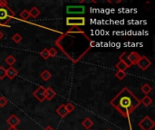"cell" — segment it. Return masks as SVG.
I'll use <instances>...</instances> for the list:
<instances>
[{
    "instance_id": "obj_32",
    "label": "cell",
    "mask_w": 155,
    "mask_h": 130,
    "mask_svg": "<svg viewBox=\"0 0 155 130\" xmlns=\"http://www.w3.org/2000/svg\"><path fill=\"white\" fill-rule=\"evenodd\" d=\"M3 37H4V33H2V32L0 31V40H1V39H2Z\"/></svg>"
},
{
    "instance_id": "obj_20",
    "label": "cell",
    "mask_w": 155,
    "mask_h": 130,
    "mask_svg": "<svg viewBox=\"0 0 155 130\" xmlns=\"http://www.w3.org/2000/svg\"><path fill=\"white\" fill-rule=\"evenodd\" d=\"M15 62H16V59H15L13 55H8V56L5 58V62H6V64H8L9 66H12Z\"/></svg>"
},
{
    "instance_id": "obj_15",
    "label": "cell",
    "mask_w": 155,
    "mask_h": 130,
    "mask_svg": "<svg viewBox=\"0 0 155 130\" xmlns=\"http://www.w3.org/2000/svg\"><path fill=\"white\" fill-rule=\"evenodd\" d=\"M119 59H120V61H122V62H124L129 68L132 66V64H131V62H129V60H128V52H123L121 55H120V57H119Z\"/></svg>"
},
{
    "instance_id": "obj_26",
    "label": "cell",
    "mask_w": 155,
    "mask_h": 130,
    "mask_svg": "<svg viewBox=\"0 0 155 130\" xmlns=\"http://www.w3.org/2000/svg\"><path fill=\"white\" fill-rule=\"evenodd\" d=\"M7 102H8V100L5 97H3V96L0 97V107L1 108H4L7 104Z\"/></svg>"
},
{
    "instance_id": "obj_28",
    "label": "cell",
    "mask_w": 155,
    "mask_h": 130,
    "mask_svg": "<svg viewBox=\"0 0 155 130\" xmlns=\"http://www.w3.org/2000/svg\"><path fill=\"white\" fill-rule=\"evenodd\" d=\"M5 68L3 66H0V80H4L5 77Z\"/></svg>"
},
{
    "instance_id": "obj_5",
    "label": "cell",
    "mask_w": 155,
    "mask_h": 130,
    "mask_svg": "<svg viewBox=\"0 0 155 130\" xmlns=\"http://www.w3.org/2000/svg\"><path fill=\"white\" fill-rule=\"evenodd\" d=\"M136 65H138V67L143 70V71H146L151 65H152V62L150 59H148L146 56H141L140 60L138 61V62L136 63Z\"/></svg>"
},
{
    "instance_id": "obj_25",
    "label": "cell",
    "mask_w": 155,
    "mask_h": 130,
    "mask_svg": "<svg viewBox=\"0 0 155 130\" xmlns=\"http://www.w3.org/2000/svg\"><path fill=\"white\" fill-rule=\"evenodd\" d=\"M48 51H49V56L50 57H54V56H56L57 55V50L55 49V48H54V47H52V48H50V49H48Z\"/></svg>"
},
{
    "instance_id": "obj_3",
    "label": "cell",
    "mask_w": 155,
    "mask_h": 130,
    "mask_svg": "<svg viewBox=\"0 0 155 130\" xmlns=\"http://www.w3.org/2000/svg\"><path fill=\"white\" fill-rule=\"evenodd\" d=\"M138 126L142 128V130H152L154 128L155 123L149 116H145L138 123Z\"/></svg>"
},
{
    "instance_id": "obj_23",
    "label": "cell",
    "mask_w": 155,
    "mask_h": 130,
    "mask_svg": "<svg viewBox=\"0 0 155 130\" xmlns=\"http://www.w3.org/2000/svg\"><path fill=\"white\" fill-rule=\"evenodd\" d=\"M20 17L23 19V20H27L29 17H30V14H29V10H23L21 13H20Z\"/></svg>"
},
{
    "instance_id": "obj_34",
    "label": "cell",
    "mask_w": 155,
    "mask_h": 130,
    "mask_svg": "<svg viewBox=\"0 0 155 130\" xmlns=\"http://www.w3.org/2000/svg\"><path fill=\"white\" fill-rule=\"evenodd\" d=\"M108 130H110V129H108Z\"/></svg>"
},
{
    "instance_id": "obj_33",
    "label": "cell",
    "mask_w": 155,
    "mask_h": 130,
    "mask_svg": "<svg viewBox=\"0 0 155 130\" xmlns=\"http://www.w3.org/2000/svg\"><path fill=\"white\" fill-rule=\"evenodd\" d=\"M88 130H91V129H88Z\"/></svg>"
},
{
    "instance_id": "obj_9",
    "label": "cell",
    "mask_w": 155,
    "mask_h": 130,
    "mask_svg": "<svg viewBox=\"0 0 155 130\" xmlns=\"http://www.w3.org/2000/svg\"><path fill=\"white\" fill-rule=\"evenodd\" d=\"M6 123H7L10 127L16 128V126L20 124V119H19L17 116H15V115H11V116L6 119Z\"/></svg>"
},
{
    "instance_id": "obj_1",
    "label": "cell",
    "mask_w": 155,
    "mask_h": 130,
    "mask_svg": "<svg viewBox=\"0 0 155 130\" xmlns=\"http://www.w3.org/2000/svg\"><path fill=\"white\" fill-rule=\"evenodd\" d=\"M110 104L124 118H128L140 106L141 100L128 88H124L110 101Z\"/></svg>"
},
{
    "instance_id": "obj_18",
    "label": "cell",
    "mask_w": 155,
    "mask_h": 130,
    "mask_svg": "<svg viewBox=\"0 0 155 130\" xmlns=\"http://www.w3.org/2000/svg\"><path fill=\"white\" fill-rule=\"evenodd\" d=\"M115 67H116V69L118 70V71H125L129 67L124 62H122V61H119V62L115 65Z\"/></svg>"
},
{
    "instance_id": "obj_12",
    "label": "cell",
    "mask_w": 155,
    "mask_h": 130,
    "mask_svg": "<svg viewBox=\"0 0 155 130\" xmlns=\"http://www.w3.org/2000/svg\"><path fill=\"white\" fill-rule=\"evenodd\" d=\"M55 95H56V93H55V91L52 88L48 87V88L45 89V100H53L55 97Z\"/></svg>"
},
{
    "instance_id": "obj_17",
    "label": "cell",
    "mask_w": 155,
    "mask_h": 130,
    "mask_svg": "<svg viewBox=\"0 0 155 130\" xmlns=\"http://www.w3.org/2000/svg\"><path fill=\"white\" fill-rule=\"evenodd\" d=\"M141 90L144 93V94H146V95H148L152 90H153V87L150 85V84H148V83H145V84H143L142 87H141Z\"/></svg>"
},
{
    "instance_id": "obj_10",
    "label": "cell",
    "mask_w": 155,
    "mask_h": 130,
    "mask_svg": "<svg viewBox=\"0 0 155 130\" xmlns=\"http://www.w3.org/2000/svg\"><path fill=\"white\" fill-rule=\"evenodd\" d=\"M17 74H18L17 71L13 66H9V68L5 70V77H7L9 80L15 79L17 76Z\"/></svg>"
},
{
    "instance_id": "obj_29",
    "label": "cell",
    "mask_w": 155,
    "mask_h": 130,
    "mask_svg": "<svg viewBox=\"0 0 155 130\" xmlns=\"http://www.w3.org/2000/svg\"><path fill=\"white\" fill-rule=\"evenodd\" d=\"M69 32H70V33H72V32H75V33H76V32H80V33H81L82 31H81V30H80V29H79L78 27L74 26V27H73V28H72L71 30H69Z\"/></svg>"
},
{
    "instance_id": "obj_6",
    "label": "cell",
    "mask_w": 155,
    "mask_h": 130,
    "mask_svg": "<svg viewBox=\"0 0 155 130\" xmlns=\"http://www.w3.org/2000/svg\"><path fill=\"white\" fill-rule=\"evenodd\" d=\"M66 12L67 14H84L85 12V7L83 5H68L66 7Z\"/></svg>"
},
{
    "instance_id": "obj_7",
    "label": "cell",
    "mask_w": 155,
    "mask_h": 130,
    "mask_svg": "<svg viewBox=\"0 0 155 130\" xmlns=\"http://www.w3.org/2000/svg\"><path fill=\"white\" fill-rule=\"evenodd\" d=\"M33 95L35 96V98L39 100L40 102H43L45 100V88L43 86L38 87L33 93Z\"/></svg>"
},
{
    "instance_id": "obj_31",
    "label": "cell",
    "mask_w": 155,
    "mask_h": 130,
    "mask_svg": "<svg viewBox=\"0 0 155 130\" xmlns=\"http://www.w3.org/2000/svg\"><path fill=\"white\" fill-rule=\"evenodd\" d=\"M7 130H18V129H17L16 128H14V127H10V128H8Z\"/></svg>"
},
{
    "instance_id": "obj_22",
    "label": "cell",
    "mask_w": 155,
    "mask_h": 130,
    "mask_svg": "<svg viewBox=\"0 0 155 130\" xmlns=\"http://www.w3.org/2000/svg\"><path fill=\"white\" fill-rule=\"evenodd\" d=\"M40 56L44 59V60H47V59H49V51H48V49H46V48H45V49H43L42 51H41V52H40Z\"/></svg>"
},
{
    "instance_id": "obj_14",
    "label": "cell",
    "mask_w": 155,
    "mask_h": 130,
    "mask_svg": "<svg viewBox=\"0 0 155 130\" xmlns=\"http://www.w3.org/2000/svg\"><path fill=\"white\" fill-rule=\"evenodd\" d=\"M29 14H30V16H32L33 18H36V17H38L40 15L41 12H40V10L36 6H33L29 10Z\"/></svg>"
},
{
    "instance_id": "obj_16",
    "label": "cell",
    "mask_w": 155,
    "mask_h": 130,
    "mask_svg": "<svg viewBox=\"0 0 155 130\" xmlns=\"http://www.w3.org/2000/svg\"><path fill=\"white\" fill-rule=\"evenodd\" d=\"M40 77H41V79H42L43 81H49V80L52 78V74H51V72H50L49 71L45 70L44 71H42V72H41Z\"/></svg>"
},
{
    "instance_id": "obj_4",
    "label": "cell",
    "mask_w": 155,
    "mask_h": 130,
    "mask_svg": "<svg viewBox=\"0 0 155 130\" xmlns=\"http://www.w3.org/2000/svg\"><path fill=\"white\" fill-rule=\"evenodd\" d=\"M66 24L69 26H76L84 25L85 24V18L84 17H67L66 18Z\"/></svg>"
},
{
    "instance_id": "obj_19",
    "label": "cell",
    "mask_w": 155,
    "mask_h": 130,
    "mask_svg": "<svg viewBox=\"0 0 155 130\" xmlns=\"http://www.w3.org/2000/svg\"><path fill=\"white\" fill-rule=\"evenodd\" d=\"M141 103H143L145 107H149V106L153 103V100H152L148 95H145V96L142 99Z\"/></svg>"
},
{
    "instance_id": "obj_24",
    "label": "cell",
    "mask_w": 155,
    "mask_h": 130,
    "mask_svg": "<svg viewBox=\"0 0 155 130\" xmlns=\"http://www.w3.org/2000/svg\"><path fill=\"white\" fill-rule=\"evenodd\" d=\"M115 77H116L119 81H123V80L126 77V72H125V71H118L115 73Z\"/></svg>"
},
{
    "instance_id": "obj_11",
    "label": "cell",
    "mask_w": 155,
    "mask_h": 130,
    "mask_svg": "<svg viewBox=\"0 0 155 130\" xmlns=\"http://www.w3.org/2000/svg\"><path fill=\"white\" fill-rule=\"evenodd\" d=\"M56 113H57L58 116H59L60 118H62V119L65 118V117L69 114L68 111H67V109H66V108H65V105H64V104H62L60 107L57 108Z\"/></svg>"
},
{
    "instance_id": "obj_30",
    "label": "cell",
    "mask_w": 155,
    "mask_h": 130,
    "mask_svg": "<svg viewBox=\"0 0 155 130\" xmlns=\"http://www.w3.org/2000/svg\"><path fill=\"white\" fill-rule=\"evenodd\" d=\"M44 130H54V129L51 126H48V127H46V128H45Z\"/></svg>"
},
{
    "instance_id": "obj_21",
    "label": "cell",
    "mask_w": 155,
    "mask_h": 130,
    "mask_svg": "<svg viewBox=\"0 0 155 130\" xmlns=\"http://www.w3.org/2000/svg\"><path fill=\"white\" fill-rule=\"evenodd\" d=\"M22 39H23L22 35H21L20 33H15V34L12 36V40H13V42H14V43H21Z\"/></svg>"
},
{
    "instance_id": "obj_8",
    "label": "cell",
    "mask_w": 155,
    "mask_h": 130,
    "mask_svg": "<svg viewBox=\"0 0 155 130\" xmlns=\"http://www.w3.org/2000/svg\"><path fill=\"white\" fill-rule=\"evenodd\" d=\"M140 58H141V55L136 52H131L128 53V60L132 65L136 64L138 62V61L140 60Z\"/></svg>"
},
{
    "instance_id": "obj_2",
    "label": "cell",
    "mask_w": 155,
    "mask_h": 130,
    "mask_svg": "<svg viewBox=\"0 0 155 130\" xmlns=\"http://www.w3.org/2000/svg\"><path fill=\"white\" fill-rule=\"evenodd\" d=\"M15 16V12L7 5L5 1H0V24H6Z\"/></svg>"
},
{
    "instance_id": "obj_13",
    "label": "cell",
    "mask_w": 155,
    "mask_h": 130,
    "mask_svg": "<svg viewBox=\"0 0 155 130\" xmlns=\"http://www.w3.org/2000/svg\"><path fill=\"white\" fill-rule=\"evenodd\" d=\"M82 126L84 127L86 129H90L93 126H94V121L90 119V118H86L84 119V121L82 122Z\"/></svg>"
},
{
    "instance_id": "obj_27",
    "label": "cell",
    "mask_w": 155,
    "mask_h": 130,
    "mask_svg": "<svg viewBox=\"0 0 155 130\" xmlns=\"http://www.w3.org/2000/svg\"><path fill=\"white\" fill-rule=\"evenodd\" d=\"M65 108H66V109H67V111H68V113H71V112H73L74 110V106L72 104V103H67V104H65Z\"/></svg>"
}]
</instances>
